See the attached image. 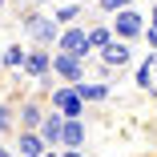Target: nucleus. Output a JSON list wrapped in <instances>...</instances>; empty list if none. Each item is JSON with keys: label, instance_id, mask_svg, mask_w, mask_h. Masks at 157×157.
<instances>
[{"label": "nucleus", "instance_id": "nucleus-13", "mask_svg": "<svg viewBox=\"0 0 157 157\" xmlns=\"http://www.w3.org/2000/svg\"><path fill=\"white\" fill-rule=\"evenodd\" d=\"M85 145V121H69L65 117V133H60V149H81Z\"/></svg>", "mask_w": 157, "mask_h": 157}, {"label": "nucleus", "instance_id": "nucleus-4", "mask_svg": "<svg viewBox=\"0 0 157 157\" xmlns=\"http://www.w3.org/2000/svg\"><path fill=\"white\" fill-rule=\"evenodd\" d=\"M56 52H69V56L89 60V56H93V48H89V28H85V24H69L65 33H60V40H56Z\"/></svg>", "mask_w": 157, "mask_h": 157}, {"label": "nucleus", "instance_id": "nucleus-3", "mask_svg": "<svg viewBox=\"0 0 157 157\" xmlns=\"http://www.w3.org/2000/svg\"><path fill=\"white\" fill-rule=\"evenodd\" d=\"M48 105H52V113L69 117V121H85V109H89L73 85H56V89L48 93Z\"/></svg>", "mask_w": 157, "mask_h": 157}, {"label": "nucleus", "instance_id": "nucleus-20", "mask_svg": "<svg viewBox=\"0 0 157 157\" xmlns=\"http://www.w3.org/2000/svg\"><path fill=\"white\" fill-rule=\"evenodd\" d=\"M0 157H16V149H8L4 141H0Z\"/></svg>", "mask_w": 157, "mask_h": 157}, {"label": "nucleus", "instance_id": "nucleus-18", "mask_svg": "<svg viewBox=\"0 0 157 157\" xmlns=\"http://www.w3.org/2000/svg\"><path fill=\"white\" fill-rule=\"evenodd\" d=\"M97 8L109 12V16H117L121 8H133V0H97Z\"/></svg>", "mask_w": 157, "mask_h": 157}, {"label": "nucleus", "instance_id": "nucleus-16", "mask_svg": "<svg viewBox=\"0 0 157 157\" xmlns=\"http://www.w3.org/2000/svg\"><path fill=\"white\" fill-rule=\"evenodd\" d=\"M12 129H16V105L0 101V141H4V137H8Z\"/></svg>", "mask_w": 157, "mask_h": 157}, {"label": "nucleus", "instance_id": "nucleus-17", "mask_svg": "<svg viewBox=\"0 0 157 157\" xmlns=\"http://www.w3.org/2000/svg\"><path fill=\"white\" fill-rule=\"evenodd\" d=\"M137 89H153V56H145L141 60V65H137Z\"/></svg>", "mask_w": 157, "mask_h": 157}, {"label": "nucleus", "instance_id": "nucleus-7", "mask_svg": "<svg viewBox=\"0 0 157 157\" xmlns=\"http://www.w3.org/2000/svg\"><path fill=\"white\" fill-rule=\"evenodd\" d=\"M40 121H44V105H40V97H20V101H16V129L36 133Z\"/></svg>", "mask_w": 157, "mask_h": 157}, {"label": "nucleus", "instance_id": "nucleus-2", "mask_svg": "<svg viewBox=\"0 0 157 157\" xmlns=\"http://www.w3.org/2000/svg\"><path fill=\"white\" fill-rule=\"evenodd\" d=\"M28 81H36V89H44V93H52L56 85H52V52L48 48H28V56H24V69H20Z\"/></svg>", "mask_w": 157, "mask_h": 157}, {"label": "nucleus", "instance_id": "nucleus-9", "mask_svg": "<svg viewBox=\"0 0 157 157\" xmlns=\"http://www.w3.org/2000/svg\"><path fill=\"white\" fill-rule=\"evenodd\" d=\"M40 141L48 145V149H56L60 145V133H65V117H60V113H44V121H40Z\"/></svg>", "mask_w": 157, "mask_h": 157}, {"label": "nucleus", "instance_id": "nucleus-12", "mask_svg": "<svg viewBox=\"0 0 157 157\" xmlns=\"http://www.w3.org/2000/svg\"><path fill=\"white\" fill-rule=\"evenodd\" d=\"M81 12H85V0H69V4H56L52 20H56L60 28H69V24H77V20H81Z\"/></svg>", "mask_w": 157, "mask_h": 157}, {"label": "nucleus", "instance_id": "nucleus-11", "mask_svg": "<svg viewBox=\"0 0 157 157\" xmlns=\"http://www.w3.org/2000/svg\"><path fill=\"white\" fill-rule=\"evenodd\" d=\"M48 153V145L40 141V133H28V129H20V141H16V157H44Z\"/></svg>", "mask_w": 157, "mask_h": 157}, {"label": "nucleus", "instance_id": "nucleus-5", "mask_svg": "<svg viewBox=\"0 0 157 157\" xmlns=\"http://www.w3.org/2000/svg\"><path fill=\"white\" fill-rule=\"evenodd\" d=\"M113 36L117 40H137V36H145V16L137 12V8H121L117 16H113Z\"/></svg>", "mask_w": 157, "mask_h": 157}, {"label": "nucleus", "instance_id": "nucleus-14", "mask_svg": "<svg viewBox=\"0 0 157 157\" xmlns=\"http://www.w3.org/2000/svg\"><path fill=\"white\" fill-rule=\"evenodd\" d=\"M109 40H117V36H113V24H89V48H93V52H101Z\"/></svg>", "mask_w": 157, "mask_h": 157}, {"label": "nucleus", "instance_id": "nucleus-6", "mask_svg": "<svg viewBox=\"0 0 157 157\" xmlns=\"http://www.w3.org/2000/svg\"><path fill=\"white\" fill-rule=\"evenodd\" d=\"M52 77L65 81V85H81L85 81V60L69 56V52H52Z\"/></svg>", "mask_w": 157, "mask_h": 157}, {"label": "nucleus", "instance_id": "nucleus-22", "mask_svg": "<svg viewBox=\"0 0 157 157\" xmlns=\"http://www.w3.org/2000/svg\"><path fill=\"white\" fill-rule=\"evenodd\" d=\"M40 4H48V0H33V8H40Z\"/></svg>", "mask_w": 157, "mask_h": 157}, {"label": "nucleus", "instance_id": "nucleus-19", "mask_svg": "<svg viewBox=\"0 0 157 157\" xmlns=\"http://www.w3.org/2000/svg\"><path fill=\"white\" fill-rule=\"evenodd\" d=\"M56 157H85V149H60Z\"/></svg>", "mask_w": 157, "mask_h": 157}, {"label": "nucleus", "instance_id": "nucleus-24", "mask_svg": "<svg viewBox=\"0 0 157 157\" xmlns=\"http://www.w3.org/2000/svg\"><path fill=\"white\" fill-rule=\"evenodd\" d=\"M4 4H8V0H0V8H4Z\"/></svg>", "mask_w": 157, "mask_h": 157}, {"label": "nucleus", "instance_id": "nucleus-15", "mask_svg": "<svg viewBox=\"0 0 157 157\" xmlns=\"http://www.w3.org/2000/svg\"><path fill=\"white\" fill-rule=\"evenodd\" d=\"M24 56H28V48H24L20 40H16V44H8L4 52H0V60H4V69H16V73L24 69Z\"/></svg>", "mask_w": 157, "mask_h": 157}, {"label": "nucleus", "instance_id": "nucleus-23", "mask_svg": "<svg viewBox=\"0 0 157 157\" xmlns=\"http://www.w3.org/2000/svg\"><path fill=\"white\" fill-rule=\"evenodd\" d=\"M149 56H153V65H157V48H153V52H149Z\"/></svg>", "mask_w": 157, "mask_h": 157}, {"label": "nucleus", "instance_id": "nucleus-25", "mask_svg": "<svg viewBox=\"0 0 157 157\" xmlns=\"http://www.w3.org/2000/svg\"><path fill=\"white\" fill-rule=\"evenodd\" d=\"M0 52H4V48H0Z\"/></svg>", "mask_w": 157, "mask_h": 157}, {"label": "nucleus", "instance_id": "nucleus-10", "mask_svg": "<svg viewBox=\"0 0 157 157\" xmlns=\"http://www.w3.org/2000/svg\"><path fill=\"white\" fill-rule=\"evenodd\" d=\"M73 89L81 93V101H85V105H97V101H105L109 93H113V85H109V81H89V77H85L81 85H73Z\"/></svg>", "mask_w": 157, "mask_h": 157}, {"label": "nucleus", "instance_id": "nucleus-21", "mask_svg": "<svg viewBox=\"0 0 157 157\" xmlns=\"http://www.w3.org/2000/svg\"><path fill=\"white\" fill-rule=\"evenodd\" d=\"M4 89H8V85H4V77H0V101H4Z\"/></svg>", "mask_w": 157, "mask_h": 157}, {"label": "nucleus", "instance_id": "nucleus-8", "mask_svg": "<svg viewBox=\"0 0 157 157\" xmlns=\"http://www.w3.org/2000/svg\"><path fill=\"white\" fill-rule=\"evenodd\" d=\"M97 56H101V65H105V69H125V65H133V48L125 44V40H109Z\"/></svg>", "mask_w": 157, "mask_h": 157}, {"label": "nucleus", "instance_id": "nucleus-1", "mask_svg": "<svg viewBox=\"0 0 157 157\" xmlns=\"http://www.w3.org/2000/svg\"><path fill=\"white\" fill-rule=\"evenodd\" d=\"M20 28L28 36H33V44L36 48H48V44H56L60 40V33H65V28H60L52 16H44L40 8H28V12H20Z\"/></svg>", "mask_w": 157, "mask_h": 157}]
</instances>
